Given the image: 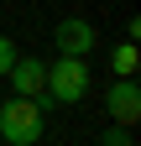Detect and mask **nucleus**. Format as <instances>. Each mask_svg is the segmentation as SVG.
<instances>
[{
	"label": "nucleus",
	"mask_w": 141,
	"mask_h": 146,
	"mask_svg": "<svg viewBox=\"0 0 141 146\" xmlns=\"http://www.w3.org/2000/svg\"><path fill=\"white\" fill-rule=\"evenodd\" d=\"M5 78H11V89H16L21 99H42V84H47V63H42V58H16Z\"/></svg>",
	"instance_id": "39448f33"
},
{
	"label": "nucleus",
	"mask_w": 141,
	"mask_h": 146,
	"mask_svg": "<svg viewBox=\"0 0 141 146\" xmlns=\"http://www.w3.org/2000/svg\"><path fill=\"white\" fill-rule=\"evenodd\" d=\"M52 42H58V52H63V58H89L99 36H94V26L84 21V16H63V21L52 26Z\"/></svg>",
	"instance_id": "7ed1b4c3"
},
{
	"label": "nucleus",
	"mask_w": 141,
	"mask_h": 146,
	"mask_svg": "<svg viewBox=\"0 0 141 146\" xmlns=\"http://www.w3.org/2000/svg\"><path fill=\"white\" fill-rule=\"evenodd\" d=\"M110 68H115V78H136V68H141V58H136V42H120V47L110 52Z\"/></svg>",
	"instance_id": "423d86ee"
},
{
	"label": "nucleus",
	"mask_w": 141,
	"mask_h": 146,
	"mask_svg": "<svg viewBox=\"0 0 141 146\" xmlns=\"http://www.w3.org/2000/svg\"><path fill=\"white\" fill-rule=\"evenodd\" d=\"M99 146H136V141H131V125H115V120H110V131L99 136Z\"/></svg>",
	"instance_id": "0eeeda50"
},
{
	"label": "nucleus",
	"mask_w": 141,
	"mask_h": 146,
	"mask_svg": "<svg viewBox=\"0 0 141 146\" xmlns=\"http://www.w3.org/2000/svg\"><path fill=\"white\" fill-rule=\"evenodd\" d=\"M104 110H110L115 125H136L141 120V89H136V78H115L110 94H104Z\"/></svg>",
	"instance_id": "20e7f679"
},
{
	"label": "nucleus",
	"mask_w": 141,
	"mask_h": 146,
	"mask_svg": "<svg viewBox=\"0 0 141 146\" xmlns=\"http://www.w3.org/2000/svg\"><path fill=\"white\" fill-rule=\"evenodd\" d=\"M16 58H21V52H16V42H11V36H0V78L11 73V63H16Z\"/></svg>",
	"instance_id": "6e6552de"
},
{
	"label": "nucleus",
	"mask_w": 141,
	"mask_h": 146,
	"mask_svg": "<svg viewBox=\"0 0 141 146\" xmlns=\"http://www.w3.org/2000/svg\"><path fill=\"white\" fill-rule=\"evenodd\" d=\"M42 99H21V94H11L5 104H0V141L5 146H37L42 141Z\"/></svg>",
	"instance_id": "f257e3e1"
},
{
	"label": "nucleus",
	"mask_w": 141,
	"mask_h": 146,
	"mask_svg": "<svg viewBox=\"0 0 141 146\" xmlns=\"http://www.w3.org/2000/svg\"><path fill=\"white\" fill-rule=\"evenodd\" d=\"M89 94V63L84 58H63L47 63V84H42V104H78Z\"/></svg>",
	"instance_id": "f03ea898"
}]
</instances>
